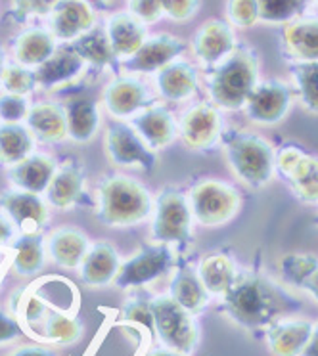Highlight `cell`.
<instances>
[{
    "mask_svg": "<svg viewBox=\"0 0 318 356\" xmlns=\"http://www.w3.org/2000/svg\"><path fill=\"white\" fill-rule=\"evenodd\" d=\"M146 356H180L177 353H173V350H167V348H154V350H150Z\"/></svg>",
    "mask_w": 318,
    "mask_h": 356,
    "instance_id": "f5cc1de1",
    "label": "cell"
},
{
    "mask_svg": "<svg viewBox=\"0 0 318 356\" xmlns=\"http://www.w3.org/2000/svg\"><path fill=\"white\" fill-rule=\"evenodd\" d=\"M102 104L109 115L116 117L117 121H123L134 117L140 109L148 108L150 104H154V100L148 86L136 75L123 73L106 83L102 90Z\"/></svg>",
    "mask_w": 318,
    "mask_h": 356,
    "instance_id": "4fadbf2b",
    "label": "cell"
},
{
    "mask_svg": "<svg viewBox=\"0 0 318 356\" xmlns=\"http://www.w3.org/2000/svg\"><path fill=\"white\" fill-rule=\"evenodd\" d=\"M2 270H4V266L0 264V278H2Z\"/></svg>",
    "mask_w": 318,
    "mask_h": 356,
    "instance_id": "11a10c76",
    "label": "cell"
},
{
    "mask_svg": "<svg viewBox=\"0 0 318 356\" xmlns=\"http://www.w3.org/2000/svg\"><path fill=\"white\" fill-rule=\"evenodd\" d=\"M276 170L303 203H318V157L295 146H284L276 154Z\"/></svg>",
    "mask_w": 318,
    "mask_h": 356,
    "instance_id": "8fae6325",
    "label": "cell"
},
{
    "mask_svg": "<svg viewBox=\"0 0 318 356\" xmlns=\"http://www.w3.org/2000/svg\"><path fill=\"white\" fill-rule=\"evenodd\" d=\"M29 106L31 104L27 100V96L4 92L0 96V119H2V123H22V119L27 117Z\"/></svg>",
    "mask_w": 318,
    "mask_h": 356,
    "instance_id": "ee69618b",
    "label": "cell"
},
{
    "mask_svg": "<svg viewBox=\"0 0 318 356\" xmlns=\"http://www.w3.org/2000/svg\"><path fill=\"white\" fill-rule=\"evenodd\" d=\"M131 127L154 152L173 144L179 134V124L173 111L159 104H150L148 108L140 109L136 115L131 117Z\"/></svg>",
    "mask_w": 318,
    "mask_h": 356,
    "instance_id": "d6986e66",
    "label": "cell"
},
{
    "mask_svg": "<svg viewBox=\"0 0 318 356\" xmlns=\"http://www.w3.org/2000/svg\"><path fill=\"white\" fill-rule=\"evenodd\" d=\"M58 0H10L8 17L14 24H25L33 17H48Z\"/></svg>",
    "mask_w": 318,
    "mask_h": 356,
    "instance_id": "b9f144b4",
    "label": "cell"
},
{
    "mask_svg": "<svg viewBox=\"0 0 318 356\" xmlns=\"http://www.w3.org/2000/svg\"><path fill=\"white\" fill-rule=\"evenodd\" d=\"M301 356H318V322L312 324V332H310L307 345L303 348Z\"/></svg>",
    "mask_w": 318,
    "mask_h": 356,
    "instance_id": "816d5d0a",
    "label": "cell"
},
{
    "mask_svg": "<svg viewBox=\"0 0 318 356\" xmlns=\"http://www.w3.org/2000/svg\"><path fill=\"white\" fill-rule=\"evenodd\" d=\"M58 47L60 42L56 40L48 27L33 25V27H25L24 31H19L12 39L10 52L16 63L37 70L52 58Z\"/></svg>",
    "mask_w": 318,
    "mask_h": 356,
    "instance_id": "44dd1931",
    "label": "cell"
},
{
    "mask_svg": "<svg viewBox=\"0 0 318 356\" xmlns=\"http://www.w3.org/2000/svg\"><path fill=\"white\" fill-rule=\"evenodd\" d=\"M104 147L106 157L116 167H136L150 172L157 165V155L154 149H150L138 136V132L132 129L131 123L125 121L116 119L106 127Z\"/></svg>",
    "mask_w": 318,
    "mask_h": 356,
    "instance_id": "9c48e42d",
    "label": "cell"
},
{
    "mask_svg": "<svg viewBox=\"0 0 318 356\" xmlns=\"http://www.w3.org/2000/svg\"><path fill=\"white\" fill-rule=\"evenodd\" d=\"M312 332V322L294 318L278 320L264 330L267 345L272 356H301Z\"/></svg>",
    "mask_w": 318,
    "mask_h": 356,
    "instance_id": "83f0119b",
    "label": "cell"
},
{
    "mask_svg": "<svg viewBox=\"0 0 318 356\" xmlns=\"http://www.w3.org/2000/svg\"><path fill=\"white\" fill-rule=\"evenodd\" d=\"M167 295L192 314H200L202 310H205L211 299L207 289L203 287L202 280L198 278V272L190 268L188 264L175 268Z\"/></svg>",
    "mask_w": 318,
    "mask_h": 356,
    "instance_id": "4dcf8cb0",
    "label": "cell"
},
{
    "mask_svg": "<svg viewBox=\"0 0 318 356\" xmlns=\"http://www.w3.org/2000/svg\"><path fill=\"white\" fill-rule=\"evenodd\" d=\"M317 2H318V0H317Z\"/></svg>",
    "mask_w": 318,
    "mask_h": 356,
    "instance_id": "6f0895ef",
    "label": "cell"
},
{
    "mask_svg": "<svg viewBox=\"0 0 318 356\" xmlns=\"http://www.w3.org/2000/svg\"><path fill=\"white\" fill-rule=\"evenodd\" d=\"M282 40L297 62H318V19L299 17L287 24Z\"/></svg>",
    "mask_w": 318,
    "mask_h": 356,
    "instance_id": "d6a6232c",
    "label": "cell"
},
{
    "mask_svg": "<svg viewBox=\"0 0 318 356\" xmlns=\"http://www.w3.org/2000/svg\"><path fill=\"white\" fill-rule=\"evenodd\" d=\"M47 263L45 236L40 232L17 234L10 241V268L19 278L37 276Z\"/></svg>",
    "mask_w": 318,
    "mask_h": 356,
    "instance_id": "f1b7e54d",
    "label": "cell"
},
{
    "mask_svg": "<svg viewBox=\"0 0 318 356\" xmlns=\"http://www.w3.org/2000/svg\"><path fill=\"white\" fill-rule=\"evenodd\" d=\"M12 310L14 316H17L19 324L35 325L45 322L48 314V302L37 293V289H22L14 295V302H12Z\"/></svg>",
    "mask_w": 318,
    "mask_h": 356,
    "instance_id": "f35d334b",
    "label": "cell"
},
{
    "mask_svg": "<svg viewBox=\"0 0 318 356\" xmlns=\"http://www.w3.org/2000/svg\"><path fill=\"white\" fill-rule=\"evenodd\" d=\"M98 220L109 228H131L150 217L154 200L138 180L125 175L104 177L98 184Z\"/></svg>",
    "mask_w": 318,
    "mask_h": 356,
    "instance_id": "3957f363",
    "label": "cell"
},
{
    "mask_svg": "<svg viewBox=\"0 0 318 356\" xmlns=\"http://www.w3.org/2000/svg\"><path fill=\"white\" fill-rule=\"evenodd\" d=\"M67 44L85 62L86 67L104 71L111 70L116 63H119L116 56H113V52H111V47H109L106 33L98 25L88 33H85V35H81L73 42H67Z\"/></svg>",
    "mask_w": 318,
    "mask_h": 356,
    "instance_id": "836d02e7",
    "label": "cell"
},
{
    "mask_svg": "<svg viewBox=\"0 0 318 356\" xmlns=\"http://www.w3.org/2000/svg\"><path fill=\"white\" fill-rule=\"evenodd\" d=\"M58 169V161L52 155L31 154L16 165L8 167V180L16 190L31 192V194H45Z\"/></svg>",
    "mask_w": 318,
    "mask_h": 356,
    "instance_id": "cb8c5ba5",
    "label": "cell"
},
{
    "mask_svg": "<svg viewBox=\"0 0 318 356\" xmlns=\"http://www.w3.org/2000/svg\"><path fill=\"white\" fill-rule=\"evenodd\" d=\"M186 52V42L171 35V33H154L148 35L142 47L134 54L119 63V67L125 73L131 75H155L157 71L167 67L175 60H180V56Z\"/></svg>",
    "mask_w": 318,
    "mask_h": 356,
    "instance_id": "30bf717a",
    "label": "cell"
},
{
    "mask_svg": "<svg viewBox=\"0 0 318 356\" xmlns=\"http://www.w3.org/2000/svg\"><path fill=\"white\" fill-rule=\"evenodd\" d=\"M175 266V251L165 243H152L142 248L121 263L113 284L119 289H142L165 276Z\"/></svg>",
    "mask_w": 318,
    "mask_h": 356,
    "instance_id": "ba28073f",
    "label": "cell"
},
{
    "mask_svg": "<svg viewBox=\"0 0 318 356\" xmlns=\"http://www.w3.org/2000/svg\"><path fill=\"white\" fill-rule=\"evenodd\" d=\"M35 138L22 123H0V165L12 167L33 154Z\"/></svg>",
    "mask_w": 318,
    "mask_h": 356,
    "instance_id": "e575fe53",
    "label": "cell"
},
{
    "mask_svg": "<svg viewBox=\"0 0 318 356\" xmlns=\"http://www.w3.org/2000/svg\"><path fill=\"white\" fill-rule=\"evenodd\" d=\"M196 272H198V278L202 280L203 287L207 289V293L215 297H223L238 276L236 263L232 261V257L226 253L203 255Z\"/></svg>",
    "mask_w": 318,
    "mask_h": 356,
    "instance_id": "1f68e13d",
    "label": "cell"
},
{
    "mask_svg": "<svg viewBox=\"0 0 318 356\" xmlns=\"http://www.w3.org/2000/svg\"><path fill=\"white\" fill-rule=\"evenodd\" d=\"M121 259L117 249L108 241H96L86 251L85 259L79 264V276L88 287H106L117 276Z\"/></svg>",
    "mask_w": 318,
    "mask_h": 356,
    "instance_id": "484cf974",
    "label": "cell"
},
{
    "mask_svg": "<svg viewBox=\"0 0 318 356\" xmlns=\"http://www.w3.org/2000/svg\"><path fill=\"white\" fill-rule=\"evenodd\" d=\"M16 238V228L10 222L8 218L0 215V249H4L10 241Z\"/></svg>",
    "mask_w": 318,
    "mask_h": 356,
    "instance_id": "681fc988",
    "label": "cell"
},
{
    "mask_svg": "<svg viewBox=\"0 0 318 356\" xmlns=\"http://www.w3.org/2000/svg\"><path fill=\"white\" fill-rule=\"evenodd\" d=\"M8 63V60H6V52H4V48L0 47V75H2V71H4V65Z\"/></svg>",
    "mask_w": 318,
    "mask_h": 356,
    "instance_id": "db71d44e",
    "label": "cell"
},
{
    "mask_svg": "<svg viewBox=\"0 0 318 356\" xmlns=\"http://www.w3.org/2000/svg\"><path fill=\"white\" fill-rule=\"evenodd\" d=\"M192 211L188 197L177 188H164L154 202L152 240L155 243H186L192 240Z\"/></svg>",
    "mask_w": 318,
    "mask_h": 356,
    "instance_id": "52a82bcc",
    "label": "cell"
},
{
    "mask_svg": "<svg viewBox=\"0 0 318 356\" xmlns=\"http://www.w3.org/2000/svg\"><path fill=\"white\" fill-rule=\"evenodd\" d=\"M102 29L106 33L109 47H111V52H113V56H116L119 63L129 60L142 47V42L150 35L146 25L138 22L127 10L111 12L106 17Z\"/></svg>",
    "mask_w": 318,
    "mask_h": 356,
    "instance_id": "ffe728a7",
    "label": "cell"
},
{
    "mask_svg": "<svg viewBox=\"0 0 318 356\" xmlns=\"http://www.w3.org/2000/svg\"><path fill=\"white\" fill-rule=\"evenodd\" d=\"M301 309V302L276 282L253 270L238 272L230 289L223 295L226 316L249 332H261L280 318Z\"/></svg>",
    "mask_w": 318,
    "mask_h": 356,
    "instance_id": "6da1fadb",
    "label": "cell"
},
{
    "mask_svg": "<svg viewBox=\"0 0 318 356\" xmlns=\"http://www.w3.org/2000/svg\"><path fill=\"white\" fill-rule=\"evenodd\" d=\"M225 12L226 22L238 29H249L259 24L257 0H226Z\"/></svg>",
    "mask_w": 318,
    "mask_h": 356,
    "instance_id": "7bdbcfd3",
    "label": "cell"
},
{
    "mask_svg": "<svg viewBox=\"0 0 318 356\" xmlns=\"http://www.w3.org/2000/svg\"><path fill=\"white\" fill-rule=\"evenodd\" d=\"M200 88V73L186 60H175L155 73V90L165 102L180 104L190 100Z\"/></svg>",
    "mask_w": 318,
    "mask_h": 356,
    "instance_id": "603a6c76",
    "label": "cell"
},
{
    "mask_svg": "<svg viewBox=\"0 0 318 356\" xmlns=\"http://www.w3.org/2000/svg\"><path fill=\"white\" fill-rule=\"evenodd\" d=\"M318 266V257L312 253H289L280 259V272L286 284L301 287L310 272Z\"/></svg>",
    "mask_w": 318,
    "mask_h": 356,
    "instance_id": "60d3db41",
    "label": "cell"
},
{
    "mask_svg": "<svg viewBox=\"0 0 318 356\" xmlns=\"http://www.w3.org/2000/svg\"><path fill=\"white\" fill-rule=\"evenodd\" d=\"M179 134L194 152H207L223 136V121L218 109L209 102L194 104L180 115Z\"/></svg>",
    "mask_w": 318,
    "mask_h": 356,
    "instance_id": "5bb4252c",
    "label": "cell"
},
{
    "mask_svg": "<svg viewBox=\"0 0 318 356\" xmlns=\"http://www.w3.org/2000/svg\"><path fill=\"white\" fill-rule=\"evenodd\" d=\"M161 4L164 16L177 24L190 22L202 8V0H161Z\"/></svg>",
    "mask_w": 318,
    "mask_h": 356,
    "instance_id": "bcb514c9",
    "label": "cell"
},
{
    "mask_svg": "<svg viewBox=\"0 0 318 356\" xmlns=\"http://www.w3.org/2000/svg\"><path fill=\"white\" fill-rule=\"evenodd\" d=\"M45 200L48 207L60 211H70L85 203V172L75 163H65L58 167L50 184L45 190Z\"/></svg>",
    "mask_w": 318,
    "mask_h": 356,
    "instance_id": "7402d4cb",
    "label": "cell"
},
{
    "mask_svg": "<svg viewBox=\"0 0 318 356\" xmlns=\"http://www.w3.org/2000/svg\"><path fill=\"white\" fill-rule=\"evenodd\" d=\"M225 155L234 177L248 188H264L276 175V152L257 134L232 132L225 142Z\"/></svg>",
    "mask_w": 318,
    "mask_h": 356,
    "instance_id": "277c9868",
    "label": "cell"
},
{
    "mask_svg": "<svg viewBox=\"0 0 318 356\" xmlns=\"http://www.w3.org/2000/svg\"><path fill=\"white\" fill-rule=\"evenodd\" d=\"M83 322L65 312H48L42 324V339L52 345H73L83 337Z\"/></svg>",
    "mask_w": 318,
    "mask_h": 356,
    "instance_id": "d590c367",
    "label": "cell"
},
{
    "mask_svg": "<svg viewBox=\"0 0 318 356\" xmlns=\"http://www.w3.org/2000/svg\"><path fill=\"white\" fill-rule=\"evenodd\" d=\"M192 218L202 226L217 228L230 222L241 207V195L230 184L205 178L192 186L188 194Z\"/></svg>",
    "mask_w": 318,
    "mask_h": 356,
    "instance_id": "8992f818",
    "label": "cell"
},
{
    "mask_svg": "<svg viewBox=\"0 0 318 356\" xmlns=\"http://www.w3.org/2000/svg\"><path fill=\"white\" fill-rule=\"evenodd\" d=\"M315 225L318 226V215H317V217H315Z\"/></svg>",
    "mask_w": 318,
    "mask_h": 356,
    "instance_id": "9f6ffc18",
    "label": "cell"
},
{
    "mask_svg": "<svg viewBox=\"0 0 318 356\" xmlns=\"http://www.w3.org/2000/svg\"><path fill=\"white\" fill-rule=\"evenodd\" d=\"M6 356H56V353L45 345H24Z\"/></svg>",
    "mask_w": 318,
    "mask_h": 356,
    "instance_id": "c3c4849f",
    "label": "cell"
},
{
    "mask_svg": "<svg viewBox=\"0 0 318 356\" xmlns=\"http://www.w3.org/2000/svg\"><path fill=\"white\" fill-rule=\"evenodd\" d=\"M96 8L90 0H58L48 16V29L60 44H67L96 27Z\"/></svg>",
    "mask_w": 318,
    "mask_h": 356,
    "instance_id": "2e32d148",
    "label": "cell"
},
{
    "mask_svg": "<svg viewBox=\"0 0 318 356\" xmlns=\"http://www.w3.org/2000/svg\"><path fill=\"white\" fill-rule=\"evenodd\" d=\"M85 62L75 54L70 44H60L52 58L35 70L37 88L42 90H62L67 86H75L79 79L86 73Z\"/></svg>",
    "mask_w": 318,
    "mask_h": 356,
    "instance_id": "ac0fdd59",
    "label": "cell"
},
{
    "mask_svg": "<svg viewBox=\"0 0 318 356\" xmlns=\"http://www.w3.org/2000/svg\"><path fill=\"white\" fill-rule=\"evenodd\" d=\"M259 22L267 25H287L299 19L309 0H257Z\"/></svg>",
    "mask_w": 318,
    "mask_h": 356,
    "instance_id": "8d00e7d4",
    "label": "cell"
},
{
    "mask_svg": "<svg viewBox=\"0 0 318 356\" xmlns=\"http://www.w3.org/2000/svg\"><path fill=\"white\" fill-rule=\"evenodd\" d=\"M0 88L6 94L16 96H29L37 90V77L35 70L25 67L16 62H8L0 75Z\"/></svg>",
    "mask_w": 318,
    "mask_h": 356,
    "instance_id": "ab89813d",
    "label": "cell"
},
{
    "mask_svg": "<svg viewBox=\"0 0 318 356\" xmlns=\"http://www.w3.org/2000/svg\"><path fill=\"white\" fill-rule=\"evenodd\" d=\"M25 127L29 129L33 138L45 144H56L67 138L65 109L58 102H37L29 106Z\"/></svg>",
    "mask_w": 318,
    "mask_h": 356,
    "instance_id": "4316f807",
    "label": "cell"
},
{
    "mask_svg": "<svg viewBox=\"0 0 318 356\" xmlns=\"http://www.w3.org/2000/svg\"><path fill=\"white\" fill-rule=\"evenodd\" d=\"M45 248L50 261L60 268H79L81 261L85 259L86 251L90 248V241L81 228L75 226H62L54 232L48 234L45 240Z\"/></svg>",
    "mask_w": 318,
    "mask_h": 356,
    "instance_id": "d4e9b609",
    "label": "cell"
},
{
    "mask_svg": "<svg viewBox=\"0 0 318 356\" xmlns=\"http://www.w3.org/2000/svg\"><path fill=\"white\" fill-rule=\"evenodd\" d=\"M292 77L303 106L318 113V62H297L292 65Z\"/></svg>",
    "mask_w": 318,
    "mask_h": 356,
    "instance_id": "74e56055",
    "label": "cell"
},
{
    "mask_svg": "<svg viewBox=\"0 0 318 356\" xmlns=\"http://www.w3.org/2000/svg\"><path fill=\"white\" fill-rule=\"evenodd\" d=\"M150 314L155 337L161 347L180 356H190L200 343V325L196 314L182 309L169 295L150 297Z\"/></svg>",
    "mask_w": 318,
    "mask_h": 356,
    "instance_id": "5b68a950",
    "label": "cell"
},
{
    "mask_svg": "<svg viewBox=\"0 0 318 356\" xmlns=\"http://www.w3.org/2000/svg\"><path fill=\"white\" fill-rule=\"evenodd\" d=\"M0 209L14 225L17 234L40 232V228L50 218V209L42 195L16 188L0 192Z\"/></svg>",
    "mask_w": 318,
    "mask_h": 356,
    "instance_id": "9a60e30c",
    "label": "cell"
},
{
    "mask_svg": "<svg viewBox=\"0 0 318 356\" xmlns=\"http://www.w3.org/2000/svg\"><path fill=\"white\" fill-rule=\"evenodd\" d=\"M127 12L148 27L164 17V4L161 0H127Z\"/></svg>",
    "mask_w": 318,
    "mask_h": 356,
    "instance_id": "f6af8a7d",
    "label": "cell"
},
{
    "mask_svg": "<svg viewBox=\"0 0 318 356\" xmlns=\"http://www.w3.org/2000/svg\"><path fill=\"white\" fill-rule=\"evenodd\" d=\"M24 335V325L6 312H0V345H6Z\"/></svg>",
    "mask_w": 318,
    "mask_h": 356,
    "instance_id": "7dc6e473",
    "label": "cell"
},
{
    "mask_svg": "<svg viewBox=\"0 0 318 356\" xmlns=\"http://www.w3.org/2000/svg\"><path fill=\"white\" fill-rule=\"evenodd\" d=\"M292 102H294L292 88L284 81L269 79L263 83H257L244 109L249 121L271 127V124H278L287 115Z\"/></svg>",
    "mask_w": 318,
    "mask_h": 356,
    "instance_id": "7c38bea8",
    "label": "cell"
},
{
    "mask_svg": "<svg viewBox=\"0 0 318 356\" xmlns=\"http://www.w3.org/2000/svg\"><path fill=\"white\" fill-rule=\"evenodd\" d=\"M299 289H305V291L318 302V266L307 276V280L303 282Z\"/></svg>",
    "mask_w": 318,
    "mask_h": 356,
    "instance_id": "f907efd6",
    "label": "cell"
},
{
    "mask_svg": "<svg viewBox=\"0 0 318 356\" xmlns=\"http://www.w3.org/2000/svg\"><path fill=\"white\" fill-rule=\"evenodd\" d=\"M259 83V62L246 47H236L232 54L213 65L205 75L211 104L217 109H244L249 94Z\"/></svg>",
    "mask_w": 318,
    "mask_h": 356,
    "instance_id": "7a4b0ae2",
    "label": "cell"
},
{
    "mask_svg": "<svg viewBox=\"0 0 318 356\" xmlns=\"http://www.w3.org/2000/svg\"><path fill=\"white\" fill-rule=\"evenodd\" d=\"M238 47L232 25L225 19H207L203 22L190 40L192 54L200 63L213 67L230 56Z\"/></svg>",
    "mask_w": 318,
    "mask_h": 356,
    "instance_id": "e0dca14e",
    "label": "cell"
},
{
    "mask_svg": "<svg viewBox=\"0 0 318 356\" xmlns=\"http://www.w3.org/2000/svg\"><path fill=\"white\" fill-rule=\"evenodd\" d=\"M62 106L65 109L67 138L77 142V144L90 142L96 136L98 127H100L98 104L88 96H75Z\"/></svg>",
    "mask_w": 318,
    "mask_h": 356,
    "instance_id": "f546056e",
    "label": "cell"
}]
</instances>
